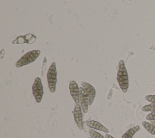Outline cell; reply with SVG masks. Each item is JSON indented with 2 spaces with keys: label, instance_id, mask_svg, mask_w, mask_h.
Returning a JSON list of instances; mask_svg holds the SVG:
<instances>
[{
  "label": "cell",
  "instance_id": "obj_1",
  "mask_svg": "<svg viewBox=\"0 0 155 138\" xmlns=\"http://www.w3.org/2000/svg\"><path fill=\"white\" fill-rule=\"evenodd\" d=\"M116 79L121 90L124 93H126L129 87V80L128 72L123 60L119 61Z\"/></svg>",
  "mask_w": 155,
  "mask_h": 138
},
{
  "label": "cell",
  "instance_id": "obj_2",
  "mask_svg": "<svg viewBox=\"0 0 155 138\" xmlns=\"http://www.w3.org/2000/svg\"><path fill=\"white\" fill-rule=\"evenodd\" d=\"M40 54H41V51L39 50H31L26 53L19 59H18L16 61L15 64L16 67L20 68L24 65H26L33 62L39 57Z\"/></svg>",
  "mask_w": 155,
  "mask_h": 138
},
{
  "label": "cell",
  "instance_id": "obj_3",
  "mask_svg": "<svg viewBox=\"0 0 155 138\" xmlns=\"http://www.w3.org/2000/svg\"><path fill=\"white\" fill-rule=\"evenodd\" d=\"M47 79L50 92L54 93L57 82V71L55 62H53L49 67L47 73Z\"/></svg>",
  "mask_w": 155,
  "mask_h": 138
},
{
  "label": "cell",
  "instance_id": "obj_4",
  "mask_svg": "<svg viewBox=\"0 0 155 138\" xmlns=\"http://www.w3.org/2000/svg\"><path fill=\"white\" fill-rule=\"evenodd\" d=\"M32 94L35 99L36 102L38 104H39L41 102L44 94V88L41 79L39 77L35 78L32 85Z\"/></svg>",
  "mask_w": 155,
  "mask_h": 138
},
{
  "label": "cell",
  "instance_id": "obj_5",
  "mask_svg": "<svg viewBox=\"0 0 155 138\" xmlns=\"http://www.w3.org/2000/svg\"><path fill=\"white\" fill-rule=\"evenodd\" d=\"M69 90L70 95L76 104H80L79 102V87L74 80H72L69 83Z\"/></svg>",
  "mask_w": 155,
  "mask_h": 138
},
{
  "label": "cell",
  "instance_id": "obj_6",
  "mask_svg": "<svg viewBox=\"0 0 155 138\" xmlns=\"http://www.w3.org/2000/svg\"><path fill=\"white\" fill-rule=\"evenodd\" d=\"M74 120L80 130L84 129L83 116L82 113V108L80 104H76L73 110Z\"/></svg>",
  "mask_w": 155,
  "mask_h": 138
},
{
  "label": "cell",
  "instance_id": "obj_7",
  "mask_svg": "<svg viewBox=\"0 0 155 138\" xmlns=\"http://www.w3.org/2000/svg\"><path fill=\"white\" fill-rule=\"evenodd\" d=\"M79 102L81 108L84 113H87L88 109V97L82 87H79Z\"/></svg>",
  "mask_w": 155,
  "mask_h": 138
},
{
  "label": "cell",
  "instance_id": "obj_8",
  "mask_svg": "<svg viewBox=\"0 0 155 138\" xmlns=\"http://www.w3.org/2000/svg\"><path fill=\"white\" fill-rule=\"evenodd\" d=\"M82 87L84 88L88 97V103L89 105H91L93 103L94 97L96 96V90L93 85L90 84L89 83L82 82L81 84Z\"/></svg>",
  "mask_w": 155,
  "mask_h": 138
},
{
  "label": "cell",
  "instance_id": "obj_9",
  "mask_svg": "<svg viewBox=\"0 0 155 138\" xmlns=\"http://www.w3.org/2000/svg\"><path fill=\"white\" fill-rule=\"evenodd\" d=\"M87 125L88 127H90V128H92V129L99 130V131H103L105 133H109L108 129L107 127H105V126H104L102 123H101L100 122H99L97 121H95V120L88 121L87 122Z\"/></svg>",
  "mask_w": 155,
  "mask_h": 138
},
{
  "label": "cell",
  "instance_id": "obj_10",
  "mask_svg": "<svg viewBox=\"0 0 155 138\" xmlns=\"http://www.w3.org/2000/svg\"><path fill=\"white\" fill-rule=\"evenodd\" d=\"M140 130V126L136 125L127 130L122 136V138H133V136Z\"/></svg>",
  "mask_w": 155,
  "mask_h": 138
},
{
  "label": "cell",
  "instance_id": "obj_11",
  "mask_svg": "<svg viewBox=\"0 0 155 138\" xmlns=\"http://www.w3.org/2000/svg\"><path fill=\"white\" fill-rule=\"evenodd\" d=\"M142 126L143 128L150 134L155 136V126L153 125L151 122L143 121L142 123Z\"/></svg>",
  "mask_w": 155,
  "mask_h": 138
},
{
  "label": "cell",
  "instance_id": "obj_12",
  "mask_svg": "<svg viewBox=\"0 0 155 138\" xmlns=\"http://www.w3.org/2000/svg\"><path fill=\"white\" fill-rule=\"evenodd\" d=\"M88 132L91 137L92 138H105V137H104L102 134L96 131L92 128H89Z\"/></svg>",
  "mask_w": 155,
  "mask_h": 138
},
{
  "label": "cell",
  "instance_id": "obj_13",
  "mask_svg": "<svg viewBox=\"0 0 155 138\" xmlns=\"http://www.w3.org/2000/svg\"><path fill=\"white\" fill-rule=\"evenodd\" d=\"M142 111H155V103H151L150 104L145 105L142 108Z\"/></svg>",
  "mask_w": 155,
  "mask_h": 138
},
{
  "label": "cell",
  "instance_id": "obj_14",
  "mask_svg": "<svg viewBox=\"0 0 155 138\" xmlns=\"http://www.w3.org/2000/svg\"><path fill=\"white\" fill-rule=\"evenodd\" d=\"M145 99L151 103H155V94L147 95L145 97Z\"/></svg>",
  "mask_w": 155,
  "mask_h": 138
},
{
  "label": "cell",
  "instance_id": "obj_15",
  "mask_svg": "<svg viewBox=\"0 0 155 138\" xmlns=\"http://www.w3.org/2000/svg\"><path fill=\"white\" fill-rule=\"evenodd\" d=\"M146 119L148 120H155V111L151 112L146 116Z\"/></svg>",
  "mask_w": 155,
  "mask_h": 138
},
{
  "label": "cell",
  "instance_id": "obj_16",
  "mask_svg": "<svg viewBox=\"0 0 155 138\" xmlns=\"http://www.w3.org/2000/svg\"><path fill=\"white\" fill-rule=\"evenodd\" d=\"M105 138H114V137H113L112 136L108 134V133H106V134L105 135Z\"/></svg>",
  "mask_w": 155,
  "mask_h": 138
},
{
  "label": "cell",
  "instance_id": "obj_17",
  "mask_svg": "<svg viewBox=\"0 0 155 138\" xmlns=\"http://www.w3.org/2000/svg\"><path fill=\"white\" fill-rule=\"evenodd\" d=\"M150 122H151L153 125H154L155 126V120H150Z\"/></svg>",
  "mask_w": 155,
  "mask_h": 138
},
{
  "label": "cell",
  "instance_id": "obj_18",
  "mask_svg": "<svg viewBox=\"0 0 155 138\" xmlns=\"http://www.w3.org/2000/svg\"><path fill=\"white\" fill-rule=\"evenodd\" d=\"M88 138H92V137H88Z\"/></svg>",
  "mask_w": 155,
  "mask_h": 138
}]
</instances>
